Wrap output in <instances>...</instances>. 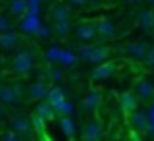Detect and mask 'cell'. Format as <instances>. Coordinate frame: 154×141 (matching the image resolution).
<instances>
[{
  "mask_svg": "<svg viewBox=\"0 0 154 141\" xmlns=\"http://www.w3.org/2000/svg\"><path fill=\"white\" fill-rule=\"evenodd\" d=\"M48 94H50V89H48V85H46L42 79L29 83V85H27V92H25L27 100H42V98H46Z\"/></svg>",
  "mask_w": 154,
  "mask_h": 141,
  "instance_id": "obj_11",
  "label": "cell"
},
{
  "mask_svg": "<svg viewBox=\"0 0 154 141\" xmlns=\"http://www.w3.org/2000/svg\"><path fill=\"white\" fill-rule=\"evenodd\" d=\"M127 122H129V127H131L133 131H140V133L150 131V116H148V112H142V110H137V108L127 114Z\"/></svg>",
  "mask_w": 154,
  "mask_h": 141,
  "instance_id": "obj_5",
  "label": "cell"
},
{
  "mask_svg": "<svg viewBox=\"0 0 154 141\" xmlns=\"http://www.w3.org/2000/svg\"><path fill=\"white\" fill-rule=\"evenodd\" d=\"M75 29V25L71 23V19H60V21H52V33L56 38H67L71 31Z\"/></svg>",
  "mask_w": 154,
  "mask_h": 141,
  "instance_id": "obj_15",
  "label": "cell"
},
{
  "mask_svg": "<svg viewBox=\"0 0 154 141\" xmlns=\"http://www.w3.org/2000/svg\"><path fill=\"white\" fill-rule=\"evenodd\" d=\"M0 87H2V85H0Z\"/></svg>",
  "mask_w": 154,
  "mask_h": 141,
  "instance_id": "obj_32",
  "label": "cell"
},
{
  "mask_svg": "<svg viewBox=\"0 0 154 141\" xmlns=\"http://www.w3.org/2000/svg\"><path fill=\"white\" fill-rule=\"evenodd\" d=\"M146 67H150V69H154V46H150V50H148V54H146Z\"/></svg>",
  "mask_w": 154,
  "mask_h": 141,
  "instance_id": "obj_25",
  "label": "cell"
},
{
  "mask_svg": "<svg viewBox=\"0 0 154 141\" xmlns=\"http://www.w3.org/2000/svg\"><path fill=\"white\" fill-rule=\"evenodd\" d=\"M125 2H129V4H135V2H142V0H125Z\"/></svg>",
  "mask_w": 154,
  "mask_h": 141,
  "instance_id": "obj_29",
  "label": "cell"
},
{
  "mask_svg": "<svg viewBox=\"0 0 154 141\" xmlns=\"http://www.w3.org/2000/svg\"><path fill=\"white\" fill-rule=\"evenodd\" d=\"M75 35L81 40V42H92L98 38V29H96V23L92 21H81V23L75 25Z\"/></svg>",
  "mask_w": 154,
  "mask_h": 141,
  "instance_id": "obj_8",
  "label": "cell"
},
{
  "mask_svg": "<svg viewBox=\"0 0 154 141\" xmlns=\"http://www.w3.org/2000/svg\"><path fill=\"white\" fill-rule=\"evenodd\" d=\"M21 44V38H19V33L17 31H13V29H8V31H0V48L2 50H15V48Z\"/></svg>",
  "mask_w": 154,
  "mask_h": 141,
  "instance_id": "obj_12",
  "label": "cell"
},
{
  "mask_svg": "<svg viewBox=\"0 0 154 141\" xmlns=\"http://www.w3.org/2000/svg\"><path fill=\"white\" fill-rule=\"evenodd\" d=\"M48 79L54 81V83L63 81V70L58 69V67H50V69H48Z\"/></svg>",
  "mask_w": 154,
  "mask_h": 141,
  "instance_id": "obj_23",
  "label": "cell"
},
{
  "mask_svg": "<svg viewBox=\"0 0 154 141\" xmlns=\"http://www.w3.org/2000/svg\"><path fill=\"white\" fill-rule=\"evenodd\" d=\"M8 29H13V19L0 13V31H8Z\"/></svg>",
  "mask_w": 154,
  "mask_h": 141,
  "instance_id": "obj_24",
  "label": "cell"
},
{
  "mask_svg": "<svg viewBox=\"0 0 154 141\" xmlns=\"http://www.w3.org/2000/svg\"><path fill=\"white\" fill-rule=\"evenodd\" d=\"M137 104H140V95L135 94V92H123V94L119 95V108L129 114V112H133L135 108H137Z\"/></svg>",
  "mask_w": 154,
  "mask_h": 141,
  "instance_id": "obj_10",
  "label": "cell"
},
{
  "mask_svg": "<svg viewBox=\"0 0 154 141\" xmlns=\"http://www.w3.org/2000/svg\"><path fill=\"white\" fill-rule=\"evenodd\" d=\"M100 104H102V95L98 94V92H90V94L81 100V108L83 110H98Z\"/></svg>",
  "mask_w": 154,
  "mask_h": 141,
  "instance_id": "obj_17",
  "label": "cell"
},
{
  "mask_svg": "<svg viewBox=\"0 0 154 141\" xmlns=\"http://www.w3.org/2000/svg\"><path fill=\"white\" fill-rule=\"evenodd\" d=\"M108 54H110V50L106 46H81L79 52H77L79 60H85L90 64H100V62H104L108 58Z\"/></svg>",
  "mask_w": 154,
  "mask_h": 141,
  "instance_id": "obj_2",
  "label": "cell"
},
{
  "mask_svg": "<svg viewBox=\"0 0 154 141\" xmlns=\"http://www.w3.org/2000/svg\"><path fill=\"white\" fill-rule=\"evenodd\" d=\"M60 129H63L65 137H69V139L75 137V122H73V118H71V116H63V118H60Z\"/></svg>",
  "mask_w": 154,
  "mask_h": 141,
  "instance_id": "obj_21",
  "label": "cell"
},
{
  "mask_svg": "<svg viewBox=\"0 0 154 141\" xmlns=\"http://www.w3.org/2000/svg\"><path fill=\"white\" fill-rule=\"evenodd\" d=\"M137 23L142 25L144 29H154V10H150V8L142 10L140 17H137Z\"/></svg>",
  "mask_w": 154,
  "mask_h": 141,
  "instance_id": "obj_20",
  "label": "cell"
},
{
  "mask_svg": "<svg viewBox=\"0 0 154 141\" xmlns=\"http://www.w3.org/2000/svg\"><path fill=\"white\" fill-rule=\"evenodd\" d=\"M148 50H150V46H148L146 42H129V44H125V48H123L125 56H127L129 60H135V62H144Z\"/></svg>",
  "mask_w": 154,
  "mask_h": 141,
  "instance_id": "obj_4",
  "label": "cell"
},
{
  "mask_svg": "<svg viewBox=\"0 0 154 141\" xmlns=\"http://www.w3.org/2000/svg\"><path fill=\"white\" fill-rule=\"evenodd\" d=\"M48 2H50V0H48ZM52 2H54V0H52Z\"/></svg>",
  "mask_w": 154,
  "mask_h": 141,
  "instance_id": "obj_31",
  "label": "cell"
},
{
  "mask_svg": "<svg viewBox=\"0 0 154 141\" xmlns=\"http://www.w3.org/2000/svg\"><path fill=\"white\" fill-rule=\"evenodd\" d=\"M2 139H23L15 129H11V131H6V133H2Z\"/></svg>",
  "mask_w": 154,
  "mask_h": 141,
  "instance_id": "obj_26",
  "label": "cell"
},
{
  "mask_svg": "<svg viewBox=\"0 0 154 141\" xmlns=\"http://www.w3.org/2000/svg\"><path fill=\"white\" fill-rule=\"evenodd\" d=\"M27 89H23L21 85L13 83V85H2L0 87V102L6 104V106H13V104H19L23 100V94Z\"/></svg>",
  "mask_w": 154,
  "mask_h": 141,
  "instance_id": "obj_3",
  "label": "cell"
},
{
  "mask_svg": "<svg viewBox=\"0 0 154 141\" xmlns=\"http://www.w3.org/2000/svg\"><path fill=\"white\" fill-rule=\"evenodd\" d=\"M115 73H117V64H115V62H100V64L94 69L92 77H94L96 81H106V79H110Z\"/></svg>",
  "mask_w": 154,
  "mask_h": 141,
  "instance_id": "obj_14",
  "label": "cell"
},
{
  "mask_svg": "<svg viewBox=\"0 0 154 141\" xmlns=\"http://www.w3.org/2000/svg\"><path fill=\"white\" fill-rule=\"evenodd\" d=\"M2 118H6V110H4L2 104H0V120H2Z\"/></svg>",
  "mask_w": 154,
  "mask_h": 141,
  "instance_id": "obj_28",
  "label": "cell"
},
{
  "mask_svg": "<svg viewBox=\"0 0 154 141\" xmlns=\"http://www.w3.org/2000/svg\"><path fill=\"white\" fill-rule=\"evenodd\" d=\"M60 62H63L65 67H73L77 62V56L73 52H60Z\"/></svg>",
  "mask_w": 154,
  "mask_h": 141,
  "instance_id": "obj_22",
  "label": "cell"
},
{
  "mask_svg": "<svg viewBox=\"0 0 154 141\" xmlns=\"http://www.w3.org/2000/svg\"><path fill=\"white\" fill-rule=\"evenodd\" d=\"M54 110H56V108L52 106L50 102H42V104L35 108V114L42 116L44 120H52V118H54Z\"/></svg>",
  "mask_w": 154,
  "mask_h": 141,
  "instance_id": "obj_19",
  "label": "cell"
},
{
  "mask_svg": "<svg viewBox=\"0 0 154 141\" xmlns=\"http://www.w3.org/2000/svg\"><path fill=\"white\" fill-rule=\"evenodd\" d=\"M102 137V122L98 118H90L85 124H83V131H81V139L85 141H96Z\"/></svg>",
  "mask_w": 154,
  "mask_h": 141,
  "instance_id": "obj_6",
  "label": "cell"
},
{
  "mask_svg": "<svg viewBox=\"0 0 154 141\" xmlns=\"http://www.w3.org/2000/svg\"><path fill=\"white\" fill-rule=\"evenodd\" d=\"M146 2H150V4H154V0H146Z\"/></svg>",
  "mask_w": 154,
  "mask_h": 141,
  "instance_id": "obj_30",
  "label": "cell"
},
{
  "mask_svg": "<svg viewBox=\"0 0 154 141\" xmlns=\"http://www.w3.org/2000/svg\"><path fill=\"white\" fill-rule=\"evenodd\" d=\"M135 94L140 95V100H152L154 98V85L146 79H137L135 83Z\"/></svg>",
  "mask_w": 154,
  "mask_h": 141,
  "instance_id": "obj_16",
  "label": "cell"
},
{
  "mask_svg": "<svg viewBox=\"0 0 154 141\" xmlns=\"http://www.w3.org/2000/svg\"><path fill=\"white\" fill-rule=\"evenodd\" d=\"M96 23V29H98V38L100 40H112L117 35V29H115V23L110 19H98L94 21Z\"/></svg>",
  "mask_w": 154,
  "mask_h": 141,
  "instance_id": "obj_13",
  "label": "cell"
},
{
  "mask_svg": "<svg viewBox=\"0 0 154 141\" xmlns=\"http://www.w3.org/2000/svg\"><path fill=\"white\" fill-rule=\"evenodd\" d=\"M27 10V0H11L8 2V15L11 17H23Z\"/></svg>",
  "mask_w": 154,
  "mask_h": 141,
  "instance_id": "obj_18",
  "label": "cell"
},
{
  "mask_svg": "<svg viewBox=\"0 0 154 141\" xmlns=\"http://www.w3.org/2000/svg\"><path fill=\"white\" fill-rule=\"evenodd\" d=\"M33 50L31 48H21L13 58H11V70L17 75H25L29 70H33Z\"/></svg>",
  "mask_w": 154,
  "mask_h": 141,
  "instance_id": "obj_1",
  "label": "cell"
},
{
  "mask_svg": "<svg viewBox=\"0 0 154 141\" xmlns=\"http://www.w3.org/2000/svg\"><path fill=\"white\" fill-rule=\"evenodd\" d=\"M67 2H69L71 6H85L90 0H67Z\"/></svg>",
  "mask_w": 154,
  "mask_h": 141,
  "instance_id": "obj_27",
  "label": "cell"
},
{
  "mask_svg": "<svg viewBox=\"0 0 154 141\" xmlns=\"http://www.w3.org/2000/svg\"><path fill=\"white\" fill-rule=\"evenodd\" d=\"M71 17H73V10H71V4L69 2H54L50 8H48V19L50 21L71 19Z\"/></svg>",
  "mask_w": 154,
  "mask_h": 141,
  "instance_id": "obj_7",
  "label": "cell"
},
{
  "mask_svg": "<svg viewBox=\"0 0 154 141\" xmlns=\"http://www.w3.org/2000/svg\"><path fill=\"white\" fill-rule=\"evenodd\" d=\"M11 129H15L21 137H27L29 133H31V129H33V124H31V120L23 114H15V116H11Z\"/></svg>",
  "mask_w": 154,
  "mask_h": 141,
  "instance_id": "obj_9",
  "label": "cell"
}]
</instances>
